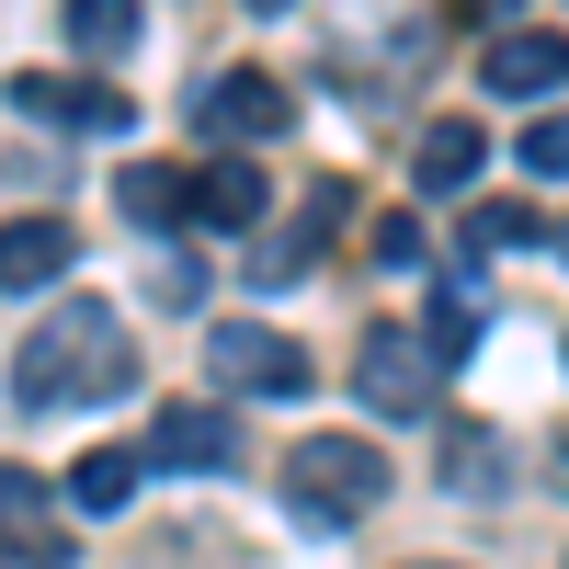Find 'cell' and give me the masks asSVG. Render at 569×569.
I'll use <instances>...</instances> for the list:
<instances>
[{"mask_svg": "<svg viewBox=\"0 0 569 569\" xmlns=\"http://www.w3.org/2000/svg\"><path fill=\"white\" fill-rule=\"evenodd\" d=\"M467 342H479V297H467V284H445V297H433V365H456Z\"/></svg>", "mask_w": 569, "mask_h": 569, "instance_id": "ffe728a7", "label": "cell"}, {"mask_svg": "<svg viewBox=\"0 0 569 569\" xmlns=\"http://www.w3.org/2000/svg\"><path fill=\"white\" fill-rule=\"evenodd\" d=\"M512 12H525V0H456V23H490V34H501Z\"/></svg>", "mask_w": 569, "mask_h": 569, "instance_id": "44dd1931", "label": "cell"}, {"mask_svg": "<svg viewBox=\"0 0 569 569\" xmlns=\"http://www.w3.org/2000/svg\"><path fill=\"white\" fill-rule=\"evenodd\" d=\"M410 569H456V558H410Z\"/></svg>", "mask_w": 569, "mask_h": 569, "instance_id": "603a6c76", "label": "cell"}, {"mask_svg": "<svg viewBox=\"0 0 569 569\" xmlns=\"http://www.w3.org/2000/svg\"><path fill=\"white\" fill-rule=\"evenodd\" d=\"M0 547L34 558V569H69V536H58V512H46L34 467H0Z\"/></svg>", "mask_w": 569, "mask_h": 569, "instance_id": "4fadbf2b", "label": "cell"}, {"mask_svg": "<svg viewBox=\"0 0 569 569\" xmlns=\"http://www.w3.org/2000/svg\"><path fill=\"white\" fill-rule=\"evenodd\" d=\"M12 114L23 126H58V137H126L137 103L114 80H46V69H12Z\"/></svg>", "mask_w": 569, "mask_h": 569, "instance_id": "5b68a950", "label": "cell"}, {"mask_svg": "<svg viewBox=\"0 0 569 569\" xmlns=\"http://www.w3.org/2000/svg\"><path fill=\"white\" fill-rule=\"evenodd\" d=\"M512 160H525L536 182H569V114H536L525 137H512Z\"/></svg>", "mask_w": 569, "mask_h": 569, "instance_id": "d6986e66", "label": "cell"}, {"mask_svg": "<svg viewBox=\"0 0 569 569\" xmlns=\"http://www.w3.org/2000/svg\"><path fill=\"white\" fill-rule=\"evenodd\" d=\"M149 467H182V479L240 467V421L206 410V399H160V421H149Z\"/></svg>", "mask_w": 569, "mask_h": 569, "instance_id": "ba28073f", "label": "cell"}, {"mask_svg": "<svg viewBox=\"0 0 569 569\" xmlns=\"http://www.w3.org/2000/svg\"><path fill=\"white\" fill-rule=\"evenodd\" d=\"M479 80H490V103H547V91H569V34L558 23H501Z\"/></svg>", "mask_w": 569, "mask_h": 569, "instance_id": "8992f818", "label": "cell"}, {"mask_svg": "<svg viewBox=\"0 0 569 569\" xmlns=\"http://www.w3.org/2000/svg\"><path fill=\"white\" fill-rule=\"evenodd\" d=\"M479 160H490V126L479 114H433L421 149H410V194H456V182H479Z\"/></svg>", "mask_w": 569, "mask_h": 569, "instance_id": "7c38bea8", "label": "cell"}, {"mask_svg": "<svg viewBox=\"0 0 569 569\" xmlns=\"http://www.w3.org/2000/svg\"><path fill=\"white\" fill-rule=\"evenodd\" d=\"M558 251H569V228H558Z\"/></svg>", "mask_w": 569, "mask_h": 569, "instance_id": "cb8c5ba5", "label": "cell"}, {"mask_svg": "<svg viewBox=\"0 0 569 569\" xmlns=\"http://www.w3.org/2000/svg\"><path fill=\"white\" fill-rule=\"evenodd\" d=\"M536 240H547V217L512 206V194H490L479 217H467V262H501V251H536Z\"/></svg>", "mask_w": 569, "mask_h": 569, "instance_id": "ac0fdd59", "label": "cell"}, {"mask_svg": "<svg viewBox=\"0 0 569 569\" xmlns=\"http://www.w3.org/2000/svg\"><path fill=\"white\" fill-rule=\"evenodd\" d=\"M262 217H273L262 160H206V171H194V228H217V240H251Z\"/></svg>", "mask_w": 569, "mask_h": 569, "instance_id": "30bf717a", "label": "cell"}, {"mask_svg": "<svg viewBox=\"0 0 569 569\" xmlns=\"http://www.w3.org/2000/svg\"><path fill=\"white\" fill-rule=\"evenodd\" d=\"M137 479H149V456H137V445H91V456L69 467V501H80V512H126Z\"/></svg>", "mask_w": 569, "mask_h": 569, "instance_id": "2e32d148", "label": "cell"}, {"mask_svg": "<svg viewBox=\"0 0 569 569\" xmlns=\"http://www.w3.org/2000/svg\"><path fill=\"white\" fill-rule=\"evenodd\" d=\"M137 388V342H126V319L103 297H58L34 330H23V353H12V399L46 421V410H91V399H126Z\"/></svg>", "mask_w": 569, "mask_h": 569, "instance_id": "6da1fadb", "label": "cell"}, {"mask_svg": "<svg viewBox=\"0 0 569 569\" xmlns=\"http://www.w3.org/2000/svg\"><path fill=\"white\" fill-rule=\"evenodd\" d=\"M353 388H365L376 421H433L445 410V365H433V342H410L399 319H376L353 342Z\"/></svg>", "mask_w": 569, "mask_h": 569, "instance_id": "3957f363", "label": "cell"}, {"mask_svg": "<svg viewBox=\"0 0 569 569\" xmlns=\"http://www.w3.org/2000/svg\"><path fill=\"white\" fill-rule=\"evenodd\" d=\"M342 228H353V182H319V194L284 217L273 240H262V284H297V273H308L330 240H342Z\"/></svg>", "mask_w": 569, "mask_h": 569, "instance_id": "9c48e42d", "label": "cell"}, {"mask_svg": "<svg viewBox=\"0 0 569 569\" xmlns=\"http://www.w3.org/2000/svg\"><path fill=\"white\" fill-rule=\"evenodd\" d=\"M206 376L217 388H240V399H308V353L284 342V330H262V319H217L206 330Z\"/></svg>", "mask_w": 569, "mask_h": 569, "instance_id": "277c9868", "label": "cell"}, {"mask_svg": "<svg viewBox=\"0 0 569 569\" xmlns=\"http://www.w3.org/2000/svg\"><path fill=\"white\" fill-rule=\"evenodd\" d=\"M114 206H126V228L171 240V228H194V171H171V160H126V171H114Z\"/></svg>", "mask_w": 569, "mask_h": 569, "instance_id": "5bb4252c", "label": "cell"}, {"mask_svg": "<svg viewBox=\"0 0 569 569\" xmlns=\"http://www.w3.org/2000/svg\"><path fill=\"white\" fill-rule=\"evenodd\" d=\"M80 262L69 217H0V297H34V284H58Z\"/></svg>", "mask_w": 569, "mask_h": 569, "instance_id": "8fae6325", "label": "cell"}, {"mask_svg": "<svg viewBox=\"0 0 569 569\" xmlns=\"http://www.w3.org/2000/svg\"><path fill=\"white\" fill-rule=\"evenodd\" d=\"M284 501H297L308 525H365V512L388 501V456H376L365 433H308L297 456H284Z\"/></svg>", "mask_w": 569, "mask_h": 569, "instance_id": "7a4b0ae2", "label": "cell"}, {"mask_svg": "<svg viewBox=\"0 0 569 569\" xmlns=\"http://www.w3.org/2000/svg\"><path fill=\"white\" fill-rule=\"evenodd\" d=\"M512 479V467H501V433H490V421H445V490L456 501H490Z\"/></svg>", "mask_w": 569, "mask_h": 569, "instance_id": "9a60e30c", "label": "cell"}, {"mask_svg": "<svg viewBox=\"0 0 569 569\" xmlns=\"http://www.w3.org/2000/svg\"><path fill=\"white\" fill-rule=\"evenodd\" d=\"M58 23H69V46H80L91 69H114L126 46H137V0H69Z\"/></svg>", "mask_w": 569, "mask_h": 569, "instance_id": "e0dca14e", "label": "cell"}, {"mask_svg": "<svg viewBox=\"0 0 569 569\" xmlns=\"http://www.w3.org/2000/svg\"><path fill=\"white\" fill-rule=\"evenodd\" d=\"M194 126L217 137V149H228V137H284V126H297V103H284L273 69H217V80L194 91Z\"/></svg>", "mask_w": 569, "mask_h": 569, "instance_id": "52a82bcc", "label": "cell"}, {"mask_svg": "<svg viewBox=\"0 0 569 569\" xmlns=\"http://www.w3.org/2000/svg\"><path fill=\"white\" fill-rule=\"evenodd\" d=\"M251 12H297V0H251Z\"/></svg>", "mask_w": 569, "mask_h": 569, "instance_id": "7402d4cb", "label": "cell"}]
</instances>
